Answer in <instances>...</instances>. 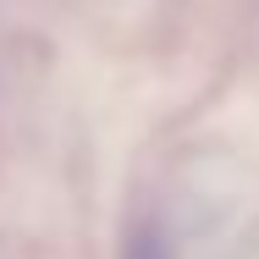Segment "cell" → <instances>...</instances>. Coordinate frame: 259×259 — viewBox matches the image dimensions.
Masks as SVG:
<instances>
[{
	"label": "cell",
	"mask_w": 259,
	"mask_h": 259,
	"mask_svg": "<svg viewBox=\"0 0 259 259\" xmlns=\"http://www.w3.org/2000/svg\"><path fill=\"white\" fill-rule=\"evenodd\" d=\"M127 259H155V243H149V237H138V243L127 248Z\"/></svg>",
	"instance_id": "6da1fadb"
}]
</instances>
